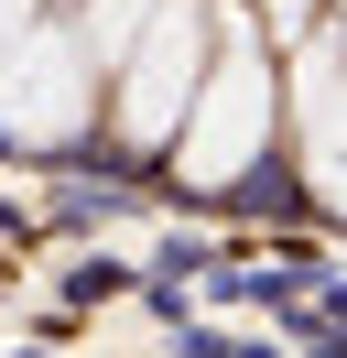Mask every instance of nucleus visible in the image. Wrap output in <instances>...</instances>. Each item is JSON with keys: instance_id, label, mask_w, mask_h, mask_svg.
<instances>
[{"instance_id": "nucleus-6", "label": "nucleus", "mask_w": 347, "mask_h": 358, "mask_svg": "<svg viewBox=\"0 0 347 358\" xmlns=\"http://www.w3.org/2000/svg\"><path fill=\"white\" fill-rule=\"evenodd\" d=\"M33 22H43L33 0H0V55H11V44H22V33H33Z\"/></svg>"}, {"instance_id": "nucleus-4", "label": "nucleus", "mask_w": 347, "mask_h": 358, "mask_svg": "<svg viewBox=\"0 0 347 358\" xmlns=\"http://www.w3.org/2000/svg\"><path fill=\"white\" fill-rule=\"evenodd\" d=\"M293 87H304V163H315V196L347 206V55L315 44L293 66Z\"/></svg>"}, {"instance_id": "nucleus-5", "label": "nucleus", "mask_w": 347, "mask_h": 358, "mask_svg": "<svg viewBox=\"0 0 347 358\" xmlns=\"http://www.w3.org/2000/svg\"><path fill=\"white\" fill-rule=\"evenodd\" d=\"M141 22H152V0H76V33H87V55H98L108 76H120V55L141 44Z\"/></svg>"}, {"instance_id": "nucleus-2", "label": "nucleus", "mask_w": 347, "mask_h": 358, "mask_svg": "<svg viewBox=\"0 0 347 358\" xmlns=\"http://www.w3.org/2000/svg\"><path fill=\"white\" fill-rule=\"evenodd\" d=\"M87 120H98V55H87V33L76 22H33L11 55H0V141L55 152V141H76Z\"/></svg>"}, {"instance_id": "nucleus-3", "label": "nucleus", "mask_w": 347, "mask_h": 358, "mask_svg": "<svg viewBox=\"0 0 347 358\" xmlns=\"http://www.w3.org/2000/svg\"><path fill=\"white\" fill-rule=\"evenodd\" d=\"M174 152H185L195 185H239L260 152H271V55H260L250 33H228V55L206 66V87H195Z\"/></svg>"}, {"instance_id": "nucleus-1", "label": "nucleus", "mask_w": 347, "mask_h": 358, "mask_svg": "<svg viewBox=\"0 0 347 358\" xmlns=\"http://www.w3.org/2000/svg\"><path fill=\"white\" fill-rule=\"evenodd\" d=\"M195 87H206V0H152L141 44L120 55V141H130V152L185 141Z\"/></svg>"}]
</instances>
